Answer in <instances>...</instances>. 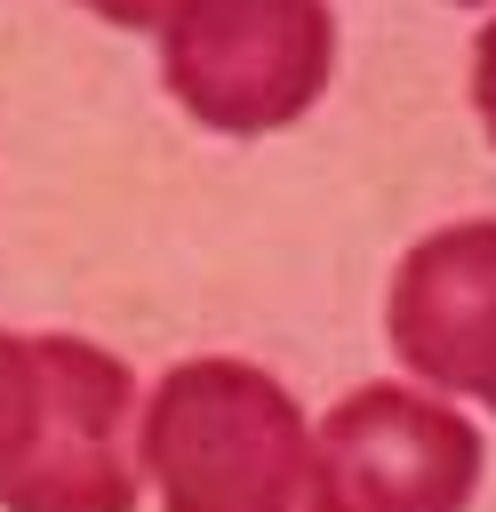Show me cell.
Returning <instances> with one entry per match:
<instances>
[{
    "label": "cell",
    "mask_w": 496,
    "mask_h": 512,
    "mask_svg": "<svg viewBox=\"0 0 496 512\" xmlns=\"http://www.w3.org/2000/svg\"><path fill=\"white\" fill-rule=\"evenodd\" d=\"M160 72L168 96L216 136L288 128L336 72L328 0H176Z\"/></svg>",
    "instance_id": "7a4b0ae2"
},
{
    "label": "cell",
    "mask_w": 496,
    "mask_h": 512,
    "mask_svg": "<svg viewBox=\"0 0 496 512\" xmlns=\"http://www.w3.org/2000/svg\"><path fill=\"white\" fill-rule=\"evenodd\" d=\"M88 16H104V24H168V8L176 0H80Z\"/></svg>",
    "instance_id": "ba28073f"
},
{
    "label": "cell",
    "mask_w": 496,
    "mask_h": 512,
    "mask_svg": "<svg viewBox=\"0 0 496 512\" xmlns=\"http://www.w3.org/2000/svg\"><path fill=\"white\" fill-rule=\"evenodd\" d=\"M312 440L336 512H464L480 488V432L408 384L336 400Z\"/></svg>",
    "instance_id": "277c9868"
},
{
    "label": "cell",
    "mask_w": 496,
    "mask_h": 512,
    "mask_svg": "<svg viewBox=\"0 0 496 512\" xmlns=\"http://www.w3.org/2000/svg\"><path fill=\"white\" fill-rule=\"evenodd\" d=\"M384 336L408 376L496 408V216L440 224L400 256Z\"/></svg>",
    "instance_id": "5b68a950"
},
{
    "label": "cell",
    "mask_w": 496,
    "mask_h": 512,
    "mask_svg": "<svg viewBox=\"0 0 496 512\" xmlns=\"http://www.w3.org/2000/svg\"><path fill=\"white\" fill-rule=\"evenodd\" d=\"M40 440L0 488L8 512H136V384L104 344L32 336Z\"/></svg>",
    "instance_id": "3957f363"
},
{
    "label": "cell",
    "mask_w": 496,
    "mask_h": 512,
    "mask_svg": "<svg viewBox=\"0 0 496 512\" xmlns=\"http://www.w3.org/2000/svg\"><path fill=\"white\" fill-rule=\"evenodd\" d=\"M472 104H480L488 144H496V16H488V32H480V48H472Z\"/></svg>",
    "instance_id": "52a82bcc"
},
{
    "label": "cell",
    "mask_w": 496,
    "mask_h": 512,
    "mask_svg": "<svg viewBox=\"0 0 496 512\" xmlns=\"http://www.w3.org/2000/svg\"><path fill=\"white\" fill-rule=\"evenodd\" d=\"M136 464L160 480V512H336L304 408L248 360L168 368Z\"/></svg>",
    "instance_id": "6da1fadb"
},
{
    "label": "cell",
    "mask_w": 496,
    "mask_h": 512,
    "mask_svg": "<svg viewBox=\"0 0 496 512\" xmlns=\"http://www.w3.org/2000/svg\"><path fill=\"white\" fill-rule=\"evenodd\" d=\"M32 440H40V352L32 336L0 328V488L24 472Z\"/></svg>",
    "instance_id": "8992f818"
}]
</instances>
